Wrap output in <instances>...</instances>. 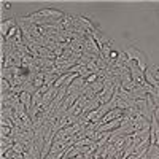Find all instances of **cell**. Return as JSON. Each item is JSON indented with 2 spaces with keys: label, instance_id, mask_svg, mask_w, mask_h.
<instances>
[{
  "label": "cell",
  "instance_id": "1",
  "mask_svg": "<svg viewBox=\"0 0 159 159\" xmlns=\"http://www.w3.org/2000/svg\"><path fill=\"white\" fill-rule=\"evenodd\" d=\"M46 16H54V18H62L64 15L61 11L57 10H42V11H38L35 13V15L29 16V19H42V18H46Z\"/></svg>",
  "mask_w": 159,
  "mask_h": 159
},
{
  "label": "cell",
  "instance_id": "2",
  "mask_svg": "<svg viewBox=\"0 0 159 159\" xmlns=\"http://www.w3.org/2000/svg\"><path fill=\"white\" fill-rule=\"evenodd\" d=\"M19 100H21V103L24 105V107L27 108V111L32 110V94H29L27 91H24L22 94L19 96Z\"/></svg>",
  "mask_w": 159,
  "mask_h": 159
},
{
  "label": "cell",
  "instance_id": "3",
  "mask_svg": "<svg viewBox=\"0 0 159 159\" xmlns=\"http://www.w3.org/2000/svg\"><path fill=\"white\" fill-rule=\"evenodd\" d=\"M10 27H11V29L15 27V19H8V21H3V22H2V35H3V37L8 35V32H10L8 29H10Z\"/></svg>",
  "mask_w": 159,
  "mask_h": 159
}]
</instances>
